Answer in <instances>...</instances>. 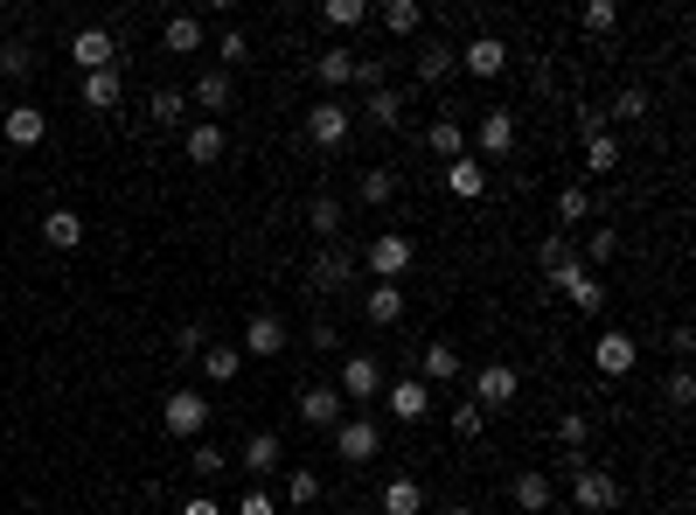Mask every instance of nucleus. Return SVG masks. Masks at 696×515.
<instances>
[{
	"label": "nucleus",
	"mask_w": 696,
	"mask_h": 515,
	"mask_svg": "<svg viewBox=\"0 0 696 515\" xmlns=\"http://www.w3.org/2000/svg\"><path fill=\"white\" fill-rule=\"evenodd\" d=\"M306 286H314L321 300H342V293L355 286V251H349V244H321L314 265H306Z\"/></svg>",
	"instance_id": "nucleus-1"
},
{
	"label": "nucleus",
	"mask_w": 696,
	"mask_h": 515,
	"mask_svg": "<svg viewBox=\"0 0 696 515\" xmlns=\"http://www.w3.org/2000/svg\"><path fill=\"white\" fill-rule=\"evenodd\" d=\"M411 258H418V244L404 238V230H383V238H370V251H363V265L376 272V286H397V279L411 272Z\"/></svg>",
	"instance_id": "nucleus-2"
},
{
	"label": "nucleus",
	"mask_w": 696,
	"mask_h": 515,
	"mask_svg": "<svg viewBox=\"0 0 696 515\" xmlns=\"http://www.w3.org/2000/svg\"><path fill=\"white\" fill-rule=\"evenodd\" d=\"M334 453H342L349 467H370V460L383 453V432H376V418H370V411H355V418H342V425H334Z\"/></svg>",
	"instance_id": "nucleus-3"
},
{
	"label": "nucleus",
	"mask_w": 696,
	"mask_h": 515,
	"mask_svg": "<svg viewBox=\"0 0 696 515\" xmlns=\"http://www.w3.org/2000/svg\"><path fill=\"white\" fill-rule=\"evenodd\" d=\"M515 397H523V376H515L508 363H481L474 370V397H467L474 411H508Z\"/></svg>",
	"instance_id": "nucleus-4"
},
{
	"label": "nucleus",
	"mask_w": 696,
	"mask_h": 515,
	"mask_svg": "<svg viewBox=\"0 0 696 515\" xmlns=\"http://www.w3.org/2000/svg\"><path fill=\"white\" fill-rule=\"evenodd\" d=\"M349 133H355V112L342 105V98H321L314 112H306V140H314L321 153H334V147H349Z\"/></svg>",
	"instance_id": "nucleus-5"
},
{
	"label": "nucleus",
	"mask_w": 696,
	"mask_h": 515,
	"mask_svg": "<svg viewBox=\"0 0 696 515\" xmlns=\"http://www.w3.org/2000/svg\"><path fill=\"white\" fill-rule=\"evenodd\" d=\"M161 425L174 432V440H202V432H210V397H202V391H168Z\"/></svg>",
	"instance_id": "nucleus-6"
},
{
	"label": "nucleus",
	"mask_w": 696,
	"mask_h": 515,
	"mask_svg": "<svg viewBox=\"0 0 696 515\" xmlns=\"http://www.w3.org/2000/svg\"><path fill=\"white\" fill-rule=\"evenodd\" d=\"M383 383H391V376H383L376 370V355H349V363H342V383H334V391H342V404H376L383 397Z\"/></svg>",
	"instance_id": "nucleus-7"
},
{
	"label": "nucleus",
	"mask_w": 696,
	"mask_h": 515,
	"mask_svg": "<svg viewBox=\"0 0 696 515\" xmlns=\"http://www.w3.org/2000/svg\"><path fill=\"white\" fill-rule=\"evenodd\" d=\"M572 502L585 515H613V508H621V481H613L606 467H578L572 474Z\"/></svg>",
	"instance_id": "nucleus-8"
},
{
	"label": "nucleus",
	"mask_w": 696,
	"mask_h": 515,
	"mask_svg": "<svg viewBox=\"0 0 696 515\" xmlns=\"http://www.w3.org/2000/svg\"><path fill=\"white\" fill-rule=\"evenodd\" d=\"M70 63L84 70V77L91 70H119V36L112 29H77L70 36Z\"/></svg>",
	"instance_id": "nucleus-9"
},
{
	"label": "nucleus",
	"mask_w": 696,
	"mask_h": 515,
	"mask_svg": "<svg viewBox=\"0 0 696 515\" xmlns=\"http://www.w3.org/2000/svg\"><path fill=\"white\" fill-rule=\"evenodd\" d=\"M293 411H300V418L306 425H314V432H334V425H342V391H334V383H306V391L293 397Z\"/></svg>",
	"instance_id": "nucleus-10"
},
{
	"label": "nucleus",
	"mask_w": 696,
	"mask_h": 515,
	"mask_svg": "<svg viewBox=\"0 0 696 515\" xmlns=\"http://www.w3.org/2000/svg\"><path fill=\"white\" fill-rule=\"evenodd\" d=\"M551 286H557L564 300H572L578 314H599V306H606V279H599V272H585V265H564V272L551 279Z\"/></svg>",
	"instance_id": "nucleus-11"
},
{
	"label": "nucleus",
	"mask_w": 696,
	"mask_h": 515,
	"mask_svg": "<svg viewBox=\"0 0 696 515\" xmlns=\"http://www.w3.org/2000/svg\"><path fill=\"white\" fill-rule=\"evenodd\" d=\"M238 467H244V474H258V481L279 474V467H286V440H279L272 425H265V432H251V440L238 446Z\"/></svg>",
	"instance_id": "nucleus-12"
},
{
	"label": "nucleus",
	"mask_w": 696,
	"mask_h": 515,
	"mask_svg": "<svg viewBox=\"0 0 696 515\" xmlns=\"http://www.w3.org/2000/svg\"><path fill=\"white\" fill-rule=\"evenodd\" d=\"M474 147H481V168L487 161H508V153H515V112H481Z\"/></svg>",
	"instance_id": "nucleus-13"
},
{
	"label": "nucleus",
	"mask_w": 696,
	"mask_h": 515,
	"mask_svg": "<svg viewBox=\"0 0 696 515\" xmlns=\"http://www.w3.org/2000/svg\"><path fill=\"white\" fill-rule=\"evenodd\" d=\"M460 376H467V370H460L453 342H425L418 349V383H425V391H446V383H460Z\"/></svg>",
	"instance_id": "nucleus-14"
},
{
	"label": "nucleus",
	"mask_w": 696,
	"mask_h": 515,
	"mask_svg": "<svg viewBox=\"0 0 696 515\" xmlns=\"http://www.w3.org/2000/svg\"><path fill=\"white\" fill-rule=\"evenodd\" d=\"M383 404H391L397 425H418L425 411H432V391H425L418 376H397V383H383Z\"/></svg>",
	"instance_id": "nucleus-15"
},
{
	"label": "nucleus",
	"mask_w": 696,
	"mask_h": 515,
	"mask_svg": "<svg viewBox=\"0 0 696 515\" xmlns=\"http://www.w3.org/2000/svg\"><path fill=\"white\" fill-rule=\"evenodd\" d=\"M592 363H599V376H634V363H640V349H634V334H599L592 342Z\"/></svg>",
	"instance_id": "nucleus-16"
},
{
	"label": "nucleus",
	"mask_w": 696,
	"mask_h": 515,
	"mask_svg": "<svg viewBox=\"0 0 696 515\" xmlns=\"http://www.w3.org/2000/svg\"><path fill=\"white\" fill-rule=\"evenodd\" d=\"M460 70H467V77H502V70H508V42L481 29L467 49H460Z\"/></svg>",
	"instance_id": "nucleus-17"
},
{
	"label": "nucleus",
	"mask_w": 696,
	"mask_h": 515,
	"mask_svg": "<svg viewBox=\"0 0 696 515\" xmlns=\"http://www.w3.org/2000/svg\"><path fill=\"white\" fill-rule=\"evenodd\" d=\"M0 140H8V147H42V140H49V112H42V105H8V119H0Z\"/></svg>",
	"instance_id": "nucleus-18"
},
{
	"label": "nucleus",
	"mask_w": 696,
	"mask_h": 515,
	"mask_svg": "<svg viewBox=\"0 0 696 515\" xmlns=\"http://www.w3.org/2000/svg\"><path fill=\"white\" fill-rule=\"evenodd\" d=\"M202 42H210L202 14H168L161 21V49H168V57H202Z\"/></svg>",
	"instance_id": "nucleus-19"
},
{
	"label": "nucleus",
	"mask_w": 696,
	"mask_h": 515,
	"mask_svg": "<svg viewBox=\"0 0 696 515\" xmlns=\"http://www.w3.org/2000/svg\"><path fill=\"white\" fill-rule=\"evenodd\" d=\"M508 502L523 508V515H544V508L557 502V487H551V474H544V467H523V474L508 481Z\"/></svg>",
	"instance_id": "nucleus-20"
},
{
	"label": "nucleus",
	"mask_w": 696,
	"mask_h": 515,
	"mask_svg": "<svg viewBox=\"0 0 696 515\" xmlns=\"http://www.w3.org/2000/svg\"><path fill=\"white\" fill-rule=\"evenodd\" d=\"M314 77H321V98H334L342 84H355V49L349 42H327L314 57Z\"/></svg>",
	"instance_id": "nucleus-21"
},
{
	"label": "nucleus",
	"mask_w": 696,
	"mask_h": 515,
	"mask_svg": "<svg viewBox=\"0 0 696 515\" xmlns=\"http://www.w3.org/2000/svg\"><path fill=\"white\" fill-rule=\"evenodd\" d=\"M182 153H189V161H195V168H216V161H223V153H230V140H223V125H216V119H195V125H189V133H182Z\"/></svg>",
	"instance_id": "nucleus-22"
},
{
	"label": "nucleus",
	"mask_w": 696,
	"mask_h": 515,
	"mask_svg": "<svg viewBox=\"0 0 696 515\" xmlns=\"http://www.w3.org/2000/svg\"><path fill=\"white\" fill-rule=\"evenodd\" d=\"M77 98H84V112H119V98H125V77H119V70H91L84 84H77Z\"/></svg>",
	"instance_id": "nucleus-23"
},
{
	"label": "nucleus",
	"mask_w": 696,
	"mask_h": 515,
	"mask_svg": "<svg viewBox=\"0 0 696 515\" xmlns=\"http://www.w3.org/2000/svg\"><path fill=\"white\" fill-rule=\"evenodd\" d=\"M238 349H244V355H279V349H286V321H279V314H251Z\"/></svg>",
	"instance_id": "nucleus-24"
},
{
	"label": "nucleus",
	"mask_w": 696,
	"mask_h": 515,
	"mask_svg": "<svg viewBox=\"0 0 696 515\" xmlns=\"http://www.w3.org/2000/svg\"><path fill=\"white\" fill-rule=\"evenodd\" d=\"M306 223H314V238L321 244H342V223H349V210H342V195H314V202H306Z\"/></svg>",
	"instance_id": "nucleus-25"
},
{
	"label": "nucleus",
	"mask_w": 696,
	"mask_h": 515,
	"mask_svg": "<svg viewBox=\"0 0 696 515\" xmlns=\"http://www.w3.org/2000/svg\"><path fill=\"white\" fill-rule=\"evenodd\" d=\"M363 321L370 327H397L404 321V286H370L363 293Z\"/></svg>",
	"instance_id": "nucleus-26"
},
{
	"label": "nucleus",
	"mask_w": 696,
	"mask_h": 515,
	"mask_svg": "<svg viewBox=\"0 0 696 515\" xmlns=\"http://www.w3.org/2000/svg\"><path fill=\"white\" fill-rule=\"evenodd\" d=\"M460 70V49L453 42H440V36H432L425 49H418V84H446V77Z\"/></svg>",
	"instance_id": "nucleus-27"
},
{
	"label": "nucleus",
	"mask_w": 696,
	"mask_h": 515,
	"mask_svg": "<svg viewBox=\"0 0 696 515\" xmlns=\"http://www.w3.org/2000/svg\"><path fill=\"white\" fill-rule=\"evenodd\" d=\"M195 363H202V376H210V383H238V370H244V349H238V342H210V349L195 355Z\"/></svg>",
	"instance_id": "nucleus-28"
},
{
	"label": "nucleus",
	"mask_w": 696,
	"mask_h": 515,
	"mask_svg": "<svg viewBox=\"0 0 696 515\" xmlns=\"http://www.w3.org/2000/svg\"><path fill=\"white\" fill-rule=\"evenodd\" d=\"M383 515H425V487L411 474H391L383 481Z\"/></svg>",
	"instance_id": "nucleus-29"
},
{
	"label": "nucleus",
	"mask_w": 696,
	"mask_h": 515,
	"mask_svg": "<svg viewBox=\"0 0 696 515\" xmlns=\"http://www.w3.org/2000/svg\"><path fill=\"white\" fill-rule=\"evenodd\" d=\"M42 244L77 251V244H84V216H77V210H42Z\"/></svg>",
	"instance_id": "nucleus-30"
},
{
	"label": "nucleus",
	"mask_w": 696,
	"mask_h": 515,
	"mask_svg": "<svg viewBox=\"0 0 696 515\" xmlns=\"http://www.w3.org/2000/svg\"><path fill=\"white\" fill-rule=\"evenodd\" d=\"M230 98H238V84H230V70H202V77H195V105L210 112V119H216V112H230Z\"/></svg>",
	"instance_id": "nucleus-31"
},
{
	"label": "nucleus",
	"mask_w": 696,
	"mask_h": 515,
	"mask_svg": "<svg viewBox=\"0 0 696 515\" xmlns=\"http://www.w3.org/2000/svg\"><path fill=\"white\" fill-rule=\"evenodd\" d=\"M425 153H440V161H467V133H460V119H432V133H425Z\"/></svg>",
	"instance_id": "nucleus-32"
},
{
	"label": "nucleus",
	"mask_w": 696,
	"mask_h": 515,
	"mask_svg": "<svg viewBox=\"0 0 696 515\" xmlns=\"http://www.w3.org/2000/svg\"><path fill=\"white\" fill-rule=\"evenodd\" d=\"M0 77H8V84L36 77V42H29V36H8V42H0Z\"/></svg>",
	"instance_id": "nucleus-33"
},
{
	"label": "nucleus",
	"mask_w": 696,
	"mask_h": 515,
	"mask_svg": "<svg viewBox=\"0 0 696 515\" xmlns=\"http://www.w3.org/2000/svg\"><path fill=\"white\" fill-rule=\"evenodd\" d=\"M564 265H578V251H572V238H564V230H551V238L536 244V272H544V286H551Z\"/></svg>",
	"instance_id": "nucleus-34"
},
{
	"label": "nucleus",
	"mask_w": 696,
	"mask_h": 515,
	"mask_svg": "<svg viewBox=\"0 0 696 515\" xmlns=\"http://www.w3.org/2000/svg\"><path fill=\"white\" fill-rule=\"evenodd\" d=\"M446 189H453L460 202H481V195H487V168H481V161H453V168H446Z\"/></svg>",
	"instance_id": "nucleus-35"
},
{
	"label": "nucleus",
	"mask_w": 696,
	"mask_h": 515,
	"mask_svg": "<svg viewBox=\"0 0 696 515\" xmlns=\"http://www.w3.org/2000/svg\"><path fill=\"white\" fill-rule=\"evenodd\" d=\"M370 125H383V133H397V125H404V91H391V84H383V91H370Z\"/></svg>",
	"instance_id": "nucleus-36"
},
{
	"label": "nucleus",
	"mask_w": 696,
	"mask_h": 515,
	"mask_svg": "<svg viewBox=\"0 0 696 515\" xmlns=\"http://www.w3.org/2000/svg\"><path fill=\"white\" fill-rule=\"evenodd\" d=\"M355 195H363L370 210H383V202L397 195V174H391V168H363V182H355Z\"/></svg>",
	"instance_id": "nucleus-37"
},
{
	"label": "nucleus",
	"mask_w": 696,
	"mask_h": 515,
	"mask_svg": "<svg viewBox=\"0 0 696 515\" xmlns=\"http://www.w3.org/2000/svg\"><path fill=\"white\" fill-rule=\"evenodd\" d=\"M418 21H425L418 0H383V29L391 36H418Z\"/></svg>",
	"instance_id": "nucleus-38"
},
{
	"label": "nucleus",
	"mask_w": 696,
	"mask_h": 515,
	"mask_svg": "<svg viewBox=\"0 0 696 515\" xmlns=\"http://www.w3.org/2000/svg\"><path fill=\"white\" fill-rule=\"evenodd\" d=\"M147 112H153V125H182L189 119V91H153Z\"/></svg>",
	"instance_id": "nucleus-39"
},
{
	"label": "nucleus",
	"mask_w": 696,
	"mask_h": 515,
	"mask_svg": "<svg viewBox=\"0 0 696 515\" xmlns=\"http://www.w3.org/2000/svg\"><path fill=\"white\" fill-rule=\"evenodd\" d=\"M585 168H592V174H613V168H621V140H613V133H592V140H585Z\"/></svg>",
	"instance_id": "nucleus-40"
},
{
	"label": "nucleus",
	"mask_w": 696,
	"mask_h": 515,
	"mask_svg": "<svg viewBox=\"0 0 696 515\" xmlns=\"http://www.w3.org/2000/svg\"><path fill=\"white\" fill-rule=\"evenodd\" d=\"M314 495H321V474H314V467H293V474H286V502H279V508H306Z\"/></svg>",
	"instance_id": "nucleus-41"
},
{
	"label": "nucleus",
	"mask_w": 696,
	"mask_h": 515,
	"mask_svg": "<svg viewBox=\"0 0 696 515\" xmlns=\"http://www.w3.org/2000/svg\"><path fill=\"white\" fill-rule=\"evenodd\" d=\"M244 57H251V36H244V29H223V36H216V70H238Z\"/></svg>",
	"instance_id": "nucleus-42"
},
{
	"label": "nucleus",
	"mask_w": 696,
	"mask_h": 515,
	"mask_svg": "<svg viewBox=\"0 0 696 515\" xmlns=\"http://www.w3.org/2000/svg\"><path fill=\"white\" fill-rule=\"evenodd\" d=\"M606 119H627V125H634V119H648V91H640V84H627V91L606 105Z\"/></svg>",
	"instance_id": "nucleus-43"
},
{
	"label": "nucleus",
	"mask_w": 696,
	"mask_h": 515,
	"mask_svg": "<svg viewBox=\"0 0 696 515\" xmlns=\"http://www.w3.org/2000/svg\"><path fill=\"white\" fill-rule=\"evenodd\" d=\"M585 440H592V425L578 418V411H564V418H557V446L564 453H585Z\"/></svg>",
	"instance_id": "nucleus-44"
},
{
	"label": "nucleus",
	"mask_w": 696,
	"mask_h": 515,
	"mask_svg": "<svg viewBox=\"0 0 696 515\" xmlns=\"http://www.w3.org/2000/svg\"><path fill=\"white\" fill-rule=\"evenodd\" d=\"M578 21H585V36H606L613 21H621V8H613V0H585V14H578Z\"/></svg>",
	"instance_id": "nucleus-45"
},
{
	"label": "nucleus",
	"mask_w": 696,
	"mask_h": 515,
	"mask_svg": "<svg viewBox=\"0 0 696 515\" xmlns=\"http://www.w3.org/2000/svg\"><path fill=\"white\" fill-rule=\"evenodd\" d=\"M383 77H391V63H383V57H363V49H355V84H363V91H383Z\"/></svg>",
	"instance_id": "nucleus-46"
},
{
	"label": "nucleus",
	"mask_w": 696,
	"mask_h": 515,
	"mask_svg": "<svg viewBox=\"0 0 696 515\" xmlns=\"http://www.w3.org/2000/svg\"><path fill=\"white\" fill-rule=\"evenodd\" d=\"M585 216H592V195L585 189H564L557 195V223H585Z\"/></svg>",
	"instance_id": "nucleus-47"
},
{
	"label": "nucleus",
	"mask_w": 696,
	"mask_h": 515,
	"mask_svg": "<svg viewBox=\"0 0 696 515\" xmlns=\"http://www.w3.org/2000/svg\"><path fill=\"white\" fill-rule=\"evenodd\" d=\"M662 391H668V404H676V411H689V404H696V376H689V363H683L676 376H668Z\"/></svg>",
	"instance_id": "nucleus-48"
},
{
	"label": "nucleus",
	"mask_w": 696,
	"mask_h": 515,
	"mask_svg": "<svg viewBox=\"0 0 696 515\" xmlns=\"http://www.w3.org/2000/svg\"><path fill=\"white\" fill-rule=\"evenodd\" d=\"M613 251H621V238H613V230H592V244H585V272H599Z\"/></svg>",
	"instance_id": "nucleus-49"
},
{
	"label": "nucleus",
	"mask_w": 696,
	"mask_h": 515,
	"mask_svg": "<svg viewBox=\"0 0 696 515\" xmlns=\"http://www.w3.org/2000/svg\"><path fill=\"white\" fill-rule=\"evenodd\" d=\"M238 515H279V495H272V487H244V495H238Z\"/></svg>",
	"instance_id": "nucleus-50"
},
{
	"label": "nucleus",
	"mask_w": 696,
	"mask_h": 515,
	"mask_svg": "<svg viewBox=\"0 0 696 515\" xmlns=\"http://www.w3.org/2000/svg\"><path fill=\"white\" fill-rule=\"evenodd\" d=\"M327 21L334 29H355V21H370V8L363 0H327Z\"/></svg>",
	"instance_id": "nucleus-51"
},
{
	"label": "nucleus",
	"mask_w": 696,
	"mask_h": 515,
	"mask_svg": "<svg viewBox=\"0 0 696 515\" xmlns=\"http://www.w3.org/2000/svg\"><path fill=\"white\" fill-rule=\"evenodd\" d=\"M453 432H460V440H481V432H487V411L460 404V411H453Z\"/></svg>",
	"instance_id": "nucleus-52"
},
{
	"label": "nucleus",
	"mask_w": 696,
	"mask_h": 515,
	"mask_svg": "<svg viewBox=\"0 0 696 515\" xmlns=\"http://www.w3.org/2000/svg\"><path fill=\"white\" fill-rule=\"evenodd\" d=\"M202 349H210V342H202V327H195V321H189V327H174V355H189V363H195Z\"/></svg>",
	"instance_id": "nucleus-53"
},
{
	"label": "nucleus",
	"mask_w": 696,
	"mask_h": 515,
	"mask_svg": "<svg viewBox=\"0 0 696 515\" xmlns=\"http://www.w3.org/2000/svg\"><path fill=\"white\" fill-rule=\"evenodd\" d=\"M223 467H230V460H223V446H195V474H202V481H216Z\"/></svg>",
	"instance_id": "nucleus-54"
},
{
	"label": "nucleus",
	"mask_w": 696,
	"mask_h": 515,
	"mask_svg": "<svg viewBox=\"0 0 696 515\" xmlns=\"http://www.w3.org/2000/svg\"><path fill=\"white\" fill-rule=\"evenodd\" d=\"M306 342H314L321 355H334V349H342V327H334V321H314V334H306Z\"/></svg>",
	"instance_id": "nucleus-55"
},
{
	"label": "nucleus",
	"mask_w": 696,
	"mask_h": 515,
	"mask_svg": "<svg viewBox=\"0 0 696 515\" xmlns=\"http://www.w3.org/2000/svg\"><path fill=\"white\" fill-rule=\"evenodd\" d=\"M592 133H606V112L599 105H578V140H592Z\"/></svg>",
	"instance_id": "nucleus-56"
},
{
	"label": "nucleus",
	"mask_w": 696,
	"mask_h": 515,
	"mask_svg": "<svg viewBox=\"0 0 696 515\" xmlns=\"http://www.w3.org/2000/svg\"><path fill=\"white\" fill-rule=\"evenodd\" d=\"M668 349H676V363H689V355H696V334H689V327H668Z\"/></svg>",
	"instance_id": "nucleus-57"
},
{
	"label": "nucleus",
	"mask_w": 696,
	"mask_h": 515,
	"mask_svg": "<svg viewBox=\"0 0 696 515\" xmlns=\"http://www.w3.org/2000/svg\"><path fill=\"white\" fill-rule=\"evenodd\" d=\"M182 515H230L216 495H195V502H182Z\"/></svg>",
	"instance_id": "nucleus-58"
},
{
	"label": "nucleus",
	"mask_w": 696,
	"mask_h": 515,
	"mask_svg": "<svg viewBox=\"0 0 696 515\" xmlns=\"http://www.w3.org/2000/svg\"><path fill=\"white\" fill-rule=\"evenodd\" d=\"M446 515H481V508L474 502H446Z\"/></svg>",
	"instance_id": "nucleus-59"
},
{
	"label": "nucleus",
	"mask_w": 696,
	"mask_h": 515,
	"mask_svg": "<svg viewBox=\"0 0 696 515\" xmlns=\"http://www.w3.org/2000/svg\"><path fill=\"white\" fill-rule=\"evenodd\" d=\"M0 119H8V98H0Z\"/></svg>",
	"instance_id": "nucleus-60"
}]
</instances>
